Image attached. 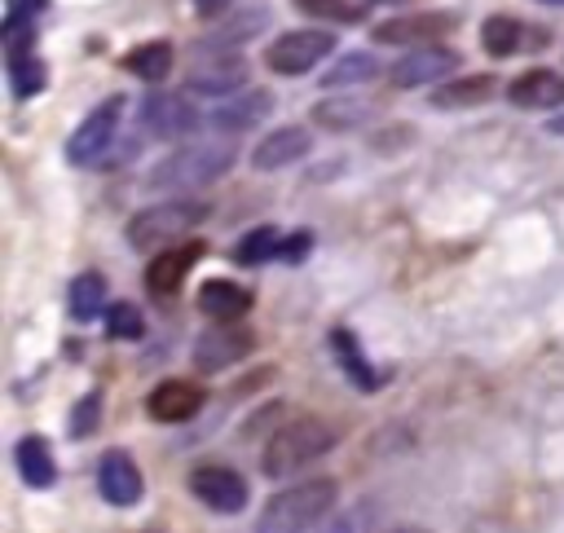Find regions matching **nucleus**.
<instances>
[{"instance_id":"nucleus-39","label":"nucleus","mask_w":564,"mask_h":533,"mask_svg":"<svg viewBox=\"0 0 564 533\" xmlns=\"http://www.w3.org/2000/svg\"><path fill=\"white\" fill-rule=\"evenodd\" d=\"M542 4H564V0H542Z\"/></svg>"},{"instance_id":"nucleus-31","label":"nucleus","mask_w":564,"mask_h":533,"mask_svg":"<svg viewBox=\"0 0 564 533\" xmlns=\"http://www.w3.org/2000/svg\"><path fill=\"white\" fill-rule=\"evenodd\" d=\"M106 335L110 339H141L145 335V317L137 304H110L106 308Z\"/></svg>"},{"instance_id":"nucleus-13","label":"nucleus","mask_w":564,"mask_h":533,"mask_svg":"<svg viewBox=\"0 0 564 533\" xmlns=\"http://www.w3.org/2000/svg\"><path fill=\"white\" fill-rule=\"evenodd\" d=\"M203 410V388L189 379H163L145 396V414L154 423H189Z\"/></svg>"},{"instance_id":"nucleus-6","label":"nucleus","mask_w":564,"mask_h":533,"mask_svg":"<svg viewBox=\"0 0 564 533\" xmlns=\"http://www.w3.org/2000/svg\"><path fill=\"white\" fill-rule=\"evenodd\" d=\"M330 48H335V35L308 26V31H286V35H278V40L269 44L264 62H269V70H278V75H308L322 57H330Z\"/></svg>"},{"instance_id":"nucleus-19","label":"nucleus","mask_w":564,"mask_h":533,"mask_svg":"<svg viewBox=\"0 0 564 533\" xmlns=\"http://www.w3.org/2000/svg\"><path fill=\"white\" fill-rule=\"evenodd\" d=\"M269 110H273V97H269L264 88H251V93H242V97L220 101V106L207 115V123L220 128V132H242V128H256Z\"/></svg>"},{"instance_id":"nucleus-24","label":"nucleus","mask_w":564,"mask_h":533,"mask_svg":"<svg viewBox=\"0 0 564 533\" xmlns=\"http://www.w3.org/2000/svg\"><path fill=\"white\" fill-rule=\"evenodd\" d=\"M66 308L75 322H93L101 308H106V278L101 273H79L70 278V291H66Z\"/></svg>"},{"instance_id":"nucleus-14","label":"nucleus","mask_w":564,"mask_h":533,"mask_svg":"<svg viewBox=\"0 0 564 533\" xmlns=\"http://www.w3.org/2000/svg\"><path fill=\"white\" fill-rule=\"evenodd\" d=\"M480 44H485L489 57H516V53H524V48H542V44H546V31H542V26H529V22H520V18L498 13V18H489V22L480 26Z\"/></svg>"},{"instance_id":"nucleus-20","label":"nucleus","mask_w":564,"mask_h":533,"mask_svg":"<svg viewBox=\"0 0 564 533\" xmlns=\"http://www.w3.org/2000/svg\"><path fill=\"white\" fill-rule=\"evenodd\" d=\"M198 308L212 322H238L242 313H251V291L238 286V282H229V278H212L198 291Z\"/></svg>"},{"instance_id":"nucleus-2","label":"nucleus","mask_w":564,"mask_h":533,"mask_svg":"<svg viewBox=\"0 0 564 533\" xmlns=\"http://www.w3.org/2000/svg\"><path fill=\"white\" fill-rule=\"evenodd\" d=\"M335 498H339V485L330 476L286 485L264 502V511L256 520V533H308L330 515Z\"/></svg>"},{"instance_id":"nucleus-3","label":"nucleus","mask_w":564,"mask_h":533,"mask_svg":"<svg viewBox=\"0 0 564 533\" xmlns=\"http://www.w3.org/2000/svg\"><path fill=\"white\" fill-rule=\"evenodd\" d=\"M335 440H339V432H335L326 418H317V414H300V418L282 423V427L269 436V445H264V463H260V467H264L269 480L295 476V471H304L308 463H317L322 454H330Z\"/></svg>"},{"instance_id":"nucleus-4","label":"nucleus","mask_w":564,"mask_h":533,"mask_svg":"<svg viewBox=\"0 0 564 533\" xmlns=\"http://www.w3.org/2000/svg\"><path fill=\"white\" fill-rule=\"evenodd\" d=\"M207 216V203H198V198H167V203H154V207H141L132 220H128V242L137 247V251H145V247H163V242H176L181 233H189L198 220Z\"/></svg>"},{"instance_id":"nucleus-17","label":"nucleus","mask_w":564,"mask_h":533,"mask_svg":"<svg viewBox=\"0 0 564 533\" xmlns=\"http://www.w3.org/2000/svg\"><path fill=\"white\" fill-rule=\"evenodd\" d=\"M507 97H511V106H520V110H551V106H564V75L551 70V66H533V70H524V75L511 79Z\"/></svg>"},{"instance_id":"nucleus-38","label":"nucleus","mask_w":564,"mask_h":533,"mask_svg":"<svg viewBox=\"0 0 564 533\" xmlns=\"http://www.w3.org/2000/svg\"><path fill=\"white\" fill-rule=\"evenodd\" d=\"M375 4H401V0H375Z\"/></svg>"},{"instance_id":"nucleus-12","label":"nucleus","mask_w":564,"mask_h":533,"mask_svg":"<svg viewBox=\"0 0 564 533\" xmlns=\"http://www.w3.org/2000/svg\"><path fill=\"white\" fill-rule=\"evenodd\" d=\"M251 330H242V326H234V322H216L212 330H203L198 335V344H194V366L198 370H225V366H234V361H242L247 352H251Z\"/></svg>"},{"instance_id":"nucleus-15","label":"nucleus","mask_w":564,"mask_h":533,"mask_svg":"<svg viewBox=\"0 0 564 533\" xmlns=\"http://www.w3.org/2000/svg\"><path fill=\"white\" fill-rule=\"evenodd\" d=\"M185 84L198 97H225V93H234V88L247 84V57H238V53H212V62H198Z\"/></svg>"},{"instance_id":"nucleus-36","label":"nucleus","mask_w":564,"mask_h":533,"mask_svg":"<svg viewBox=\"0 0 564 533\" xmlns=\"http://www.w3.org/2000/svg\"><path fill=\"white\" fill-rule=\"evenodd\" d=\"M198 4V13H220L225 4H234V0H194Z\"/></svg>"},{"instance_id":"nucleus-23","label":"nucleus","mask_w":564,"mask_h":533,"mask_svg":"<svg viewBox=\"0 0 564 533\" xmlns=\"http://www.w3.org/2000/svg\"><path fill=\"white\" fill-rule=\"evenodd\" d=\"M330 348H335V357H339V366H344V374L361 388V392H375L379 388V370L361 357V344H357V335H348V330H330Z\"/></svg>"},{"instance_id":"nucleus-8","label":"nucleus","mask_w":564,"mask_h":533,"mask_svg":"<svg viewBox=\"0 0 564 533\" xmlns=\"http://www.w3.org/2000/svg\"><path fill=\"white\" fill-rule=\"evenodd\" d=\"M463 66V57L445 44H414L401 62H392L388 79L397 88H423V84H436V79H449L454 70Z\"/></svg>"},{"instance_id":"nucleus-27","label":"nucleus","mask_w":564,"mask_h":533,"mask_svg":"<svg viewBox=\"0 0 564 533\" xmlns=\"http://www.w3.org/2000/svg\"><path fill=\"white\" fill-rule=\"evenodd\" d=\"M273 255H282V233H278L273 225H260V229L242 233L238 247H234V260H238V264H264V260H273Z\"/></svg>"},{"instance_id":"nucleus-33","label":"nucleus","mask_w":564,"mask_h":533,"mask_svg":"<svg viewBox=\"0 0 564 533\" xmlns=\"http://www.w3.org/2000/svg\"><path fill=\"white\" fill-rule=\"evenodd\" d=\"M308 233H291V238H282V260H304V251H308Z\"/></svg>"},{"instance_id":"nucleus-29","label":"nucleus","mask_w":564,"mask_h":533,"mask_svg":"<svg viewBox=\"0 0 564 533\" xmlns=\"http://www.w3.org/2000/svg\"><path fill=\"white\" fill-rule=\"evenodd\" d=\"M9 88H13V97H35L44 88V62L35 53L9 57Z\"/></svg>"},{"instance_id":"nucleus-9","label":"nucleus","mask_w":564,"mask_h":533,"mask_svg":"<svg viewBox=\"0 0 564 533\" xmlns=\"http://www.w3.org/2000/svg\"><path fill=\"white\" fill-rule=\"evenodd\" d=\"M198 123H203L198 110H194L185 97H176V93H154V97L141 101V128H145L150 137L176 141V137H189Z\"/></svg>"},{"instance_id":"nucleus-11","label":"nucleus","mask_w":564,"mask_h":533,"mask_svg":"<svg viewBox=\"0 0 564 533\" xmlns=\"http://www.w3.org/2000/svg\"><path fill=\"white\" fill-rule=\"evenodd\" d=\"M454 26H458L454 13H401V18L379 22L370 35H375V44H436Z\"/></svg>"},{"instance_id":"nucleus-30","label":"nucleus","mask_w":564,"mask_h":533,"mask_svg":"<svg viewBox=\"0 0 564 533\" xmlns=\"http://www.w3.org/2000/svg\"><path fill=\"white\" fill-rule=\"evenodd\" d=\"M295 9L308 18H322V22H361V13H366V4H357V0H295Z\"/></svg>"},{"instance_id":"nucleus-21","label":"nucleus","mask_w":564,"mask_h":533,"mask_svg":"<svg viewBox=\"0 0 564 533\" xmlns=\"http://www.w3.org/2000/svg\"><path fill=\"white\" fill-rule=\"evenodd\" d=\"M494 75H449L436 93H432V106L436 110H471V106H485L494 97Z\"/></svg>"},{"instance_id":"nucleus-32","label":"nucleus","mask_w":564,"mask_h":533,"mask_svg":"<svg viewBox=\"0 0 564 533\" xmlns=\"http://www.w3.org/2000/svg\"><path fill=\"white\" fill-rule=\"evenodd\" d=\"M97 414H101V392H88V396L70 410V418H66V436H70V440L93 436V432H97Z\"/></svg>"},{"instance_id":"nucleus-34","label":"nucleus","mask_w":564,"mask_h":533,"mask_svg":"<svg viewBox=\"0 0 564 533\" xmlns=\"http://www.w3.org/2000/svg\"><path fill=\"white\" fill-rule=\"evenodd\" d=\"M40 9H44V0H9V13H13V18H31V22H35Z\"/></svg>"},{"instance_id":"nucleus-7","label":"nucleus","mask_w":564,"mask_h":533,"mask_svg":"<svg viewBox=\"0 0 564 533\" xmlns=\"http://www.w3.org/2000/svg\"><path fill=\"white\" fill-rule=\"evenodd\" d=\"M189 493L216 511V515H238L247 507V480L234 471V467H220V463H203L189 471Z\"/></svg>"},{"instance_id":"nucleus-16","label":"nucleus","mask_w":564,"mask_h":533,"mask_svg":"<svg viewBox=\"0 0 564 533\" xmlns=\"http://www.w3.org/2000/svg\"><path fill=\"white\" fill-rule=\"evenodd\" d=\"M198 255H203V242H176V247H163V251L145 264V286H150L154 295H176L181 282H185V273L198 264Z\"/></svg>"},{"instance_id":"nucleus-18","label":"nucleus","mask_w":564,"mask_h":533,"mask_svg":"<svg viewBox=\"0 0 564 533\" xmlns=\"http://www.w3.org/2000/svg\"><path fill=\"white\" fill-rule=\"evenodd\" d=\"M308 132L304 128H295V123H286V128H278V132H269V137H260V145L251 150V167L256 172H278V167H291V163H300L304 154H308Z\"/></svg>"},{"instance_id":"nucleus-25","label":"nucleus","mask_w":564,"mask_h":533,"mask_svg":"<svg viewBox=\"0 0 564 533\" xmlns=\"http://www.w3.org/2000/svg\"><path fill=\"white\" fill-rule=\"evenodd\" d=\"M123 66H128L137 79L159 84L163 75H172V44H167V40H145L141 48H132V53L123 57Z\"/></svg>"},{"instance_id":"nucleus-10","label":"nucleus","mask_w":564,"mask_h":533,"mask_svg":"<svg viewBox=\"0 0 564 533\" xmlns=\"http://www.w3.org/2000/svg\"><path fill=\"white\" fill-rule=\"evenodd\" d=\"M97 489L110 507H137L141 493H145V480H141V467L132 463L128 449H106L101 463H97Z\"/></svg>"},{"instance_id":"nucleus-22","label":"nucleus","mask_w":564,"mask_h":533,"mask_svg":"<svg viewBox=\"0 0 564 533\" xmlns=\"http://www.w3.org/2000/svg\"><path fill=\"white\" fill-rule=\"evenodd\" d=\"M13 463H18V476L31 489H48L57 480V463H53V449H48L44 436H22L18 449H13Z\"/></svg>"},{"instance_id":"nucleus-5","label":"nucleus","mask_w":564,"mask_h":533,"mask_svg":"<svg viewBox=\"0 0 564 533\" xmlns=\"http://www.w3.org/2000/svg\"><path fill=\"white\" fill-rule=\"evenodd\" d=\"M119 119H123V97H106L101 106H93L84 115V123L70 132L66 141V159L75 167H93L97 159H106V150L115 145L119 137Z\"/></svg>"},{"instance_id":"nucleus-35","label":"nucleus","mask_w":564,"mask_h":533,"mask_svg":"<svg viewBox=\"0 0 564 533\" xmlns=\"http://www.w3.org/2000/svg\"><path fill=\"white\" fill-rule=\"evenodd\" d=\"M317 533H357V524H352L348 515H344V520H322Z\"/></svg>"},{"instance_id":"nucleus-26","label":"nucleus","mask_w":564,"mask_h":533,"mask_svg":"<svg viewBox=\"0 0 564 533\" xmlns=\"http://www.w3.org/2000/svg\"><path fill=\"white\" fill-rule=\"evenodd\" d=\"M366 115H370V106L357 101V97H335V101H317V106H313L317 128H330V132H348V128H357Z\"/></svg>"},{"instance_id":"nucleus-1","label":"nucleus","mask_w":564,"mask_h":533,"mask_svg":"<svg viewBox=\"0 0 564 533\" xmlns=\"http://www.w3.org/2000/svg\"><path fill=\"white\" fill-rule=\"evenodd\" d=\"M238 150L234 141H194V145H176L167 159H159L145 176V189L154 194H189L203 189L212 181H220L234 167Z\"/></svg>"},{"instance_id":"nucleus-28","label":"nucleus","mask_w":564,"mask_h":533,"mask_svg":"<svg viewBox=\"0 0 564 533\" xmlns=\"http://www.w3.org/2000/svg\"><path fill=\"white\" fill-rule=\"evenodd\" d=\"M379 75V62L370 57V53H348V57H339L326 75H322V84L326 88H348V84H366V79H375Z\"/></svg>"},{"instance_id":"nucleus-37","label":"nucleus","mask_w":564,"mask_h":533,"mask_svg":"<svg viewBox=\"0 0 564 533\" xmlns=\"http://www.w3.org/2000/svg\"><path fill=\"white\" fill-rule=\"evenodd\" d=\"M388 533H427V529H419V524H397V529H388Z\"/></svg>"}]
</instances>
